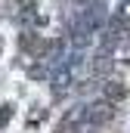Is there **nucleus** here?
<instances>
[{
    "label": "nucleus",
    "instance_id": "2",
    "mask_svg": "<svg viewBox=\"0 0 130 133\" xmlns=\"http://www.w3.org/2000/svg\"><path fill=\"white\" fill-rule=\"evenodd\" d=\"M74 71L68 65H59V68H53L50 71V90H53V96H65L68 90H71V84H74Z\"/></svg>",
    "mask_w": 130,
    "mask_h": 133
},
{
    "label": "nucleus",
    "instance_id": "3",
    "mask_svg": "<svg viewBox=\"0 0 130 133\" xmlns=\"http://www.w3.org/2000/svg\"><path fill=\"white\" fill-rule=\"evenodd\" d=\"M121 96H124V87H121V81H105V84H102V99L118 102Z\"/></svg>",
    "mask_w": 130,
    "mask_h": 133
},
{
    "label": "nucleus",
    "instance_id": "4",
    "mask_svg": "<svg viewBox=\"0 0 130 133\" xmlns=\"http://www.w3.org/2000/svg\"><path fill=\"white\" fill-rule=\"evenodd\" d=\"M115 16H118V19H124V22H130V0H124V3L115 9Z\"/></svg>",
    "mask_w": 130,
    "mask_h": 133
},
{
    "label": "nucleus",
    "instance_id": "1",
    "mask_svg": "<svg viewBox=\"0 0 130 133\" xmlns=\"http://www.w3.org/2000/svg\"><path fill=\"white\" fill-rule=\"evenodd\" d=\"M112 115H115V102H112V99L93 102V105H87V108L77 111V127H74V133H93L96 127L108 124Z\"/></svg>",
    "mask_w": 130,
    "mask_h": 133
}]
</instances>
